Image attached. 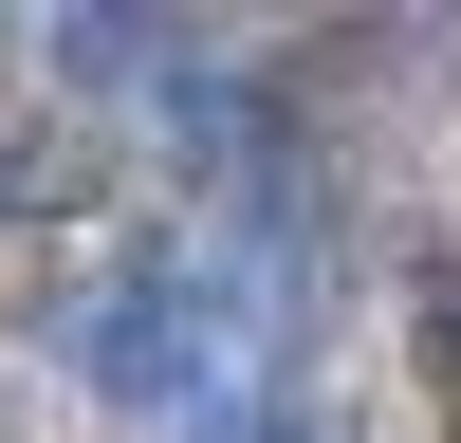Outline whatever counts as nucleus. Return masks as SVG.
<instances>
[{"mask_svg":"<svg viewBox=\"0 0 461 443\" xmlns=\"http://www.w3.org/2000/svg\"><path fill=\"white\" fill-rule=\"evenodd\" d=\"M425 351H443V369H461V314H443V332H425Z\"/></svg>","mask_w":461,"mask_h":443,"instance_id":"7ed1b4c3","label":"nucleus"},{"mask_svg":"<svg viewBox=\"0 0 461 443\" xmlns=\"http://www.w3.org/2000/svg\"><path fill=\"white\" fill-rule=\"evenodd\" d=\"M203 443H332V425H314V406H295V388H258L240 425H203Z\"/></svg>","mask_w":461,"mask_h":443,"instance_id":"f03ea898","label":"nucleus"},{"mask_svg":"<svg viewBox=\"0 0 461 443\" xmlns=\"http://www.w3.org/2000/svg\"><path fill=\"white\" fill-rule=\"evenodd\" d=\"M277 351H295V277L240 258V240H148V258H111V277L74 295V369H93L111 406H167L185 443L240 425V406L277 388Z\"/></svg>","mask_w":461,"mask_h":443,"instance_id":"f257e3e1","label":"nucleus"}]
</instances>
